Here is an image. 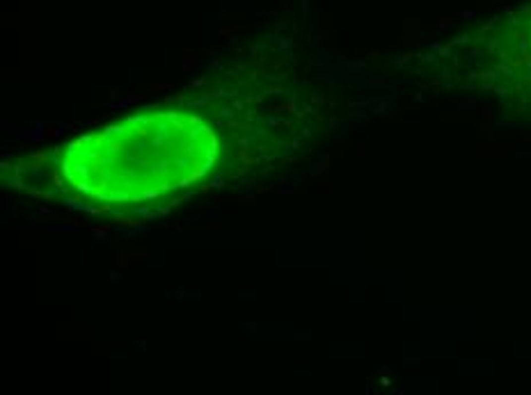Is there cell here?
<instances>
[{"mask_svg":"<svg viewBox=\"0 0 531 395\" xmlns=\"http://www.w3.org/2000/svg\"><path fill=\"white\" fill-rule=\"evenodd\" d=\"M215 153V135L199 119L158 114L80 137L69 147L64 171L99 199L140 201L197 181Z\"/></svg>","mask_w":531,"mask_h":395,"instance_id":"obj_1","label":"cell"}]
</instances>
